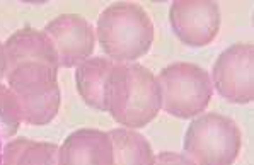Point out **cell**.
Wrapping results in <instances>:
<instances>
[{
	"mask_svg": "<svg viewBox=\"0 0 254 165\" xmlns=\"http://www.w3.org/2000/svg\"><path fill=\"white\" fill-rule=\"evenodd\" d=\"M7 73V60H5V53H3V43H0V82L5 78Z\"/></svg>",
	"mask_w": 254,
	"mask_h": 165,
	"instance_id": "obj_16",
	"label": "cell"
},
{
	"mask_svg": "<svg viewBox=\"0 0 254 165\" xmlns=\"http://www.w3.org/2000/svg\"><path fill=\"white\" fill-rule=\"evenodd\" d=\"M169 22L183 45L203 48L217 38L222 12L213 0H178L169 7Z\"/></svg>",
	"mask_w": 254,
	"mask_h": 165,
	"instance_id": "obj_7",
	"label": "cell"
},
{
	"mask_svg": "<svg viewBox=\"0 0 254 165\" xmlns=\"http://www.w3.org/2000/svg\"><path fill=\"white\" fill-rule=\"evenodd\" d=\"M60 165H113V143L106 131L82 128L58 145Z\"/></svg>",
	"mask_w": 254,
	"mask_h": 165,
	"instance_id": "obj_9",
	"label": "cell"
},
{
	"mask_svg": "<svg viewBox=\"0 0 254 165\" xmlns=\"http://www.w3.org/2000/svg\"><path fill=\"white\" fill-rule=\"evenodd\" d=\"M161 106L167 114L179 119H193L208 108L213 97L210 73L200 65L178 61L157 73Z\"/></svg>",
	"mask_w": 254,
	"mask_h": 165,
	"instance_id": "obj_4",
	"label": "cell"
},
{
	"mask_svg": "<svg viewBox=\"0 0 254 165\" xmlns=\"http://www.w3.org/2000/svg\"><path fill=\"white\" fill-rule=\"evenodd\" d=\"M154 36V22L138 3H111L97 19L96 39L115 63H131L145 56L152 48Z\"/></svg>",
	"mask_w": 254,
	"mask_h": 165,
	"instance_id": "obj_2",
	"label": "cell"
},
{
	"mask_svg": "<svg viewBox=\"0 0 254 165\" xmlns=\"http://www.w3.org/2000/svg\"><path fill=\"white\" fill-rule=\"evenodd\" d=\"M115 61L104 56H91L75 66V85L82 101L96 111L106 112V82Z\"/></svg>",
	"mask_w": 254,
	"mask_h": 165,
	"instance_id": "obj_11",
	"label": "cell"
},
{
	"mask_svg": "<svg viewBox=\"0 0 254 165\" xmlns=\"http://www.w3.org/2000/svg\"><path fill=\"white\" fill-rule=\"evenodd\" d=\"M212 85L217 94L232 104H249L254 101V46L253 43H236L215 60Z\"/></svg>",
	"mask_w": 254,
	"mask_h": 165,
	"instance_id": "obj_6",
	"label": "cell"
},
{
	"mask_svg": "<svg viewBox=\"0 0 254 165\" xmlns=\"http://www.w3.org/2000/svg\"><path fill=\"white\" fill-rule=\"evenodd\" d=\"M7 72L22 63H43L53 68L58 66V55L48 34L36 27L26 26L10 34L3 43Z\"/></svg>",
	"mask_w": 254,
	"mask_h": 165,
	"instance_id": "obj_10",
	"label": "cell"
},
{
	"mask_svg": "<svg viewBox=\"0 0 254 165\" xmlns=\"http://www.w3.org/2000/svg\"><path fill=\"white\" fill-rule=\"evenodd\" d=\"M2 165H60L58 145L29 138H12L3 143Z\"/></svg>",
	"mask_w": 254,
	"mask_h": 165,
	"instance_id": "obj_13",
	"label": "cell"
},
{
	"mask_svg": "<svg viewBox=\"0 0 254 165\" xmlns=\"http://www.w3.org/2000/svg\"><path fill=\"white\" fill-rule=\"evenodd\" d=\"M58 55L60 68H75L92 56L96 48V29L79 14H62L45 26Z\"/></svg>",
	"mask_w": 254,
	"mask_h": 165,
	"instance_id": "obj_8",
	"label": "cell"
},
{
	"mask_svg": "<svg viewBox=\"0 0 254 165\" xmlns=\"http://www.w3.org/2000/svg\"><path fill=\"white\" fill-rule=\"evenodd\" d=\"M242 133L236 121L217 112L193 117L183 148L194 165H232L239 157Z\"/></svg>",
	"mask_w": 254,
	"mask_h": 165,
	"instance_id": "obj_5",
	"label": "cell"
},
{
	"mask_svg": "<svg viewBox=\"0 0 254 165\" xmlns=\"http://www.w3.org/2000/svg\"><path fill=\"white\" fill-rule=\"evenodd\" d=\"M22 123V109L15 94L7 84L0 82V136L12 140Z\"/></svg>",
	"mask_w": 254,
	"mask_h": 165,
	"instance_id": "obj_14",
	"label": "cell"
},
{
	"mask_svg": "<svg viewBox=\"0 0 254 165\" xmlns=\"http://www.w3.org/2000/svg\"><path fill=\"white\" fill-rule=\"evenodd\" d=\"M154 165H194V164L191 159H188L185 153L161 152V153H155Z\"/></svg>",
	"mask_w": 254,
	"mask_h": 165,
	"instance_id": "obj_15",
	"label": "cell"
},
{
	"mask_svg": "<svg viewBox=\"0 0 254 165\" xmlns=\"http://www.w3.org/2000/svg\"><path fill=\"white\" fill-rule=\"evenodd\" d=\"M5 84L22 109V123L45 126L57 117L62 104L58 68L43 63H22L5 73Z\"/></svg>",
	"mask_w": 254,
	"mask_h": 165,
	"instance_id": "obj_3",
	"label": "cell"
},
{
	"mask_svg": "<svg viewBox=\"0 0 254 165\" xmlns=\"http://www.w3.org/2000/svg\"><path fill=\"white\" fill-rule=\"evenodd\" d=\"M104 99L106 112L128 129L147 126L162 111L157 77L138 61L113 65Z\"/></svg>",
	"mask_w": 254,
	"mask_h": 165,
	"instance_id": "obj_1",
	"label": "cell"
},
{
	"mask_svg": "<svg viewBox=\"0 0 254 165\" xmlns=\"http://www.w3.org/2000/svg\"><path fill=\"white\" fill-rule=\"evenodd\" d=\"M108 135L113 143V165H154V148L142 133L115 128Z\"/></svg>",
	"mask_w": 254,
	"mask_h": 165,
	"instance_id": "obj_12",
	"label": "cell"
},
{
	"mask_svg": "<svg viewBox=\"0 0 254 165\" xmlns=\"http://www.w3.org/2000/svg\"><path fill=\"white\" fill-rule=\"evenodd\" d=\"M2 152H3V140L0 136V165H2Z\"/></svg>",
	"mask_w": 254,
	"mask_h": 165,
	"instance_id": "obj_17",
	"label": "cell"
}]
</instances>
